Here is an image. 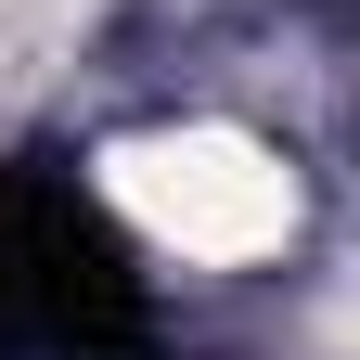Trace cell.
Wrapping results in <instances>:
<instances>
[{
    "label": "cell",
    "mask_w": 360,
    "mask_h": 360,
    "mask_svg": "<svg viewBox=\"0 0 360 360\" xmlns=\"http://www.w3.org/2000/svg\"><path fill=\"white\" fill-rule=\"evenodd\" d=\"M103 193L180 257H283L296 245V167L245 142V129H155V142L103 155Z\"/></svg>",
    "instance_id": "obj_1"
}]
</instances>
